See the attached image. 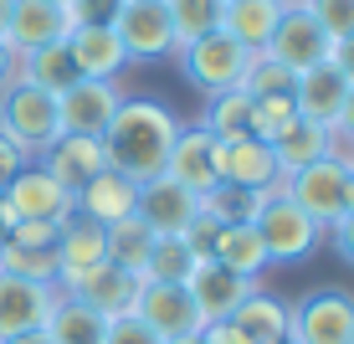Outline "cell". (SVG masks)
<instances>
[{"instance_id": "25", "label": "cell", "mask_w": 354, "mask_h": 344, "mask_svg": "<svg viewBox=\"0 0 354 344\" xmlns=\"http://www.w3.org/2000/svg\"><path fill=\"white\" fill-rule=\"evenodd\" d=\"M231 329H236L247 344H267V339H288V303L267 288H252L247 298L231 314Z\"/></svg>"}, {"instance_id": "7", "label": "cell", "mask_w": 354, "mask_h": 344, "mask_svg": "<svg viewBox=\"0 0 354 344\" xmlns=\"http://www.w3.org/2000/svg\"><path fill=\"white\" fill-rule=\"evenodd\" d=\"M262 57H272L277 67H288L292 78H298V72H308V67H319V62L334 57V36L303 10V0H288L283 16H277L272 42L262 46Z\"/></svg>"}, {"instance_id": "32", "label": "cell", "mask_w": 354, "mask_h": 344, "mask_svg": "<svg viewBox=\"0 0 354 344\" xmlns=\"http://www.w3.org/2000/svg\"><path fill=\"white\" fill-rule=\"evenodd\" d=\"M149 247H154V231L144 226L139 216L118 221V226H108V262L124 267V273H133L144 282V262H149Z\"/></svg>"}, {"instance_id": "2", "label": "cell", "mask_w": 354, "mask_h": 344, "mask_svg": "<svg viewBox=\"0 0 354 344\" xmlns=\"http://www.w3.org/2000/svg\"><path fill=\"white\" fill-rule=\"evenodd\" d=\"M344 190H349V165L344 159H328V154L313 159V165H303V170H292V175L283 180V195L324 231V237L349 216Z\"/></svg>"}, {"instance_id": "4", "label": "cell", "mask_w": 354, "mask_h": 344, "mask_svg": "<svg viewBox=\"0 0 354 344\" xmlns=\"http://www.w3.org/2000/svg\"><path fill=\"white\" fill-rule=\"evenodd\" d=\"M0 134L16 139L21 150L36 159L46 144H57V134H62L57 98L41 93V88H31V82H10V88H0Z\"/></svg>"}, {"instance_id": "49", "label": "cell", "mask_w": 354, "mask_h": 344, "mask_svg": "<svg viewBox=\"0 0 354 344\" xmlns=\"http://www.w3.org/2000/svg\"><path fill=\"white\" fill-rule=\"evenodd\" d=\"M0 344H52V339H46V329H31V334H10V339H0Z\"/></svg>"}, {"instance_id": "52", "label": "cell", "mask_w": 354, "mask_h": 344, "mask_svg": "<svg viewBox=\"0 0 354 344\" xmlns=\"http://www.w3.org/2000/svg\"><path fill=\"white\" fill-rule=\"evenodd\" d=\"M169 344H195V334H190V339H169Z\"/></svg>"}, {"instance_id": "19", "label": "cell", "mask_w": 354, "mask_h": 344, "mask_svg": "<svg viewBox=\"0 0 354 344\" xmlns=\"http://www.w3.org/2000/svg\"><path fill=\"white\" fill-rule=\"evenodd\" d=\"M133 206H139V185H133L129 175H118V170H97V175L72 195V211L82 221H93V226H118V221L133 216Z\"/></svg>"}, {"instance_id": "57", "label": "cell", "mask_w": 354, "mask_h": 344, "mask_svg": "<svg viewBox=\"0 0 354 344\" xmlns=\"http://www.w3.org/2000/svg\"><path fill=\"white\" fill-rule=\"evenodd\" d=\"M349 344H354V339H349Z\"/></svg>"}, {"instance_id": "13", "label": "cell", "mask_w": 354, "mask_h": 344, "mask_svg": "<svg viewBox=\"0 0 354 344\" xmlns=\"http://www.w3.org/2000/svg\"><path fill=\"white\" fill-rule=\"evenodd\" d=\"M36 165H41L67 195H77L97 170H108V154H103V139H88V134H57V144H46V150L36 154Z\"/></svg>"}, {"instance_id": "51", "label": "cell", "mask_w": 354, "mask_h": 344, "mask_svg": "<svg viewBox=\"0 0 354 344\" xmlns=\"http://www.w3.org/2000/svg\"><path fill=\"white\" fill-rule=\"evenodd\" d=\"M344 206L354 211V170H349V190H344Z\"/></svg>"}, {"instance_id": "17", "label": "cell", "mask_w": 354, "mask_h": 344, "mask_svg": "<svg viewBox=\"0 0 354 344\" xmlns=\"http://www.w3.org/2000/svg\"><path fill=\"white\" fill-rule=\"evenodd\" d=\"M221 180L226 185H241V190H267V195H283V165H277L272 144L262 139H231L221 144Z\"/></svg>"}, {"instance_id": "45", "label": "cell", "mask_w": 354, "mask_h": 344, "mask_svg": "<svg viewBox=\"0 0 354 344\" xmlns=\"http://www.w3.org/2000/svg\"><path fill=\"white\" fill-rule=\"evenodd\" d=\"M195 344H247V339L231 329V318H221V324H201L195 329Z\"/></svg>"}, {"instance_id": "55", "label": "cell", "mask_w": 354, "mask_h": 344, "mask_svg": "<svg viewBox=\"0 0 354 344\" xmlns=\"http://www.w3.org/2000/svg\"><path fill=\"white\" fill-rule=\"evenodd\" d=\"M283 6H288V0H283Z\"/></svg>"}, {"instance_id": "8", "label": "cell", "mask_w": 354, "mask_h": 344, "mask_svg": "<svg viewBox=\"0 0 354 344\" xmlns=\"http://www.w3.org/2000/svg\"><path fill=\"white\" fill-rule=\"evenodd\" d=\"M252 226H257V237L267 247V262H277V267H292V262H303V257H313L319 242H324V231L313 226L288 195H267V206L257 211Z\"/></svg>"}, {"instance_id": "38", "label": "cell", "mask_w": 354, "mask_h": 344, "mask_svg": "<svg viewBox=\"0 0 354 344\" xmlns=\"http://www.w3.org/2000/svg\"><path fill=\"white\" fill-rule=\"evenodd\" d=\"M303 10H308L334 42L339 36H354V0H303Z\"/></svg>"}, {"instance_id": "34", "label": "cell", "mask_w": 354, "mask_h": 344, "mask_svg": "<svg viewBox=\"0 0 354 344\" xmlns=\"http://www.w3.org/2000/svg\"><path fill=\"white\" fill-rule=\"evenodd\" d=\"M169 21H175V42H201V36L221 31V6L226 0H165Z\"/></svg>"}, {"instance_id": "24", "label": "cell", "mask_w": 354, "mask_h": 344, "mask_svg": "<svg viewBox=\"0 0 354 344\" xmlns=\"http://www.w3.org/2000/svg\"><path fill=\"white\" fill-rule=\"evenodd\" d=\"M277 16H283V0H226L221 6V31L231 42H241L247 52L262 57V46L272 42Z\"/></svg>"}, {"instance_id": "35", "label": "cell", "mask_w": 354, "mask_h": 344, "mask_svg": "<svg viewBox=\"0 0 354 344\" xmlns=\"http://www.w3.org/2000/svg\"><path fill=\"white\" fill-rule=\"evenodd\" d=\"M195 273V257L185 247V237H154L149 262H144V282H185Z\"/></svg>"}, {"instance_id": "36", "label": "cell", "mask_w": 354, "mask_h": 344, "mask_svg": "<svg viewBox=\"0 0 354 344\" xmlns=\"http://www.w3.org/2000/svg\"><path fill=\"white\" fill-rule=\"evenodd\" d=\"M292 88H298V78H292L288 67H277L272 57H257L252 62V72L241 78V93L257 103V98H292Z\"/></svg>"}, {"instance_id": "48", "label": "cell", "mask_w": 354, "mask_h": 344, "mask_svg": "<svg viewBox=\"0 0 354 344\" xmlns=\"http://www.w3.org/2000/svg\"><path fill=\"white\" fill-rule=\"evenodd\" d=\"M10 82H16V52L0 42V88H10Z\"/></svg>"}, {"instance_id": "54", "label": "cell", "mask_w": 354, "mask_h": 344, "mask_svg": "<svg viewBox=\"0 0 354 344\" xmlns=\"http://www.w3.org/2000/svg\"><path fill=\"white\" fill-rule=\"evenodd\" d=\"M0 242H6V221H0Z\"/></svg>"}, {"instance_id": "14", "label": "cell", "mask_w": 354, "mask_h": 344, "mask_svg": "<svg viewBox=\"0 0 354 344\" xmlns=\"http://www.w3.org/2000/svg\"><path fill=\"white\" fill-rule=\"evenodd\" d=\"M52 282H31V278H6L0 273V339L10 334H31V329H46V318L57 309Z\"/></svg>"}, {"instance_id": "27", "label": "cell", "mask_w": 354, "mask_h": 344, "mask_svg": "<svg viewBox=\"0 0 354 344\" xmlns=\"http://www.w3.org/2000/svg\"><path fill=\"white\" fill-rule=\"evenodd\" d=\"M103 329H108L103 314H93L72 293H57V309L46 318V339L52 344H103Z\"/></svg>"}, {"instance_id": "3", "label": "cell", "mask_w": 354, "mask_h": 344, "mask_svg": "<svg viewBox=\"0 0 354 344\" xmlns=\"http://www.w3.org/2000/svg\"><path fill=\"white\" fill-rule=\"evenodd\" d=\"M288 339L292 344H349L354 339V293L349 288H308L288 309Z\"/></svg>"}, {"instance_id": "15", "label": "cell", "mask_w": 354, "mask_h": 344, "mask_svg": "<svg viewBox=\"0 0 354 344\" xmlns=\"http://www.w3.org/2000/svg\"><path fill=\"white\" fill-rule=\"evenodd\" d=\"M133 216H139L154 237H180V231L201 216V195L185 190V185H175L169 175H160V180H149V185H139Z\"/></svg>"}, {"instance_id": "26", "label": "cell", "mask_w": 354, "mask_h": 344, "mask_svg": "<svg viewBox=\"0 0 354 344\" xmlns=\"http://www.w3.org/2000/svg\"><path fill=\"white\" fill-rule=\"evenodd\" d=\"M16 82H31V88L62 98L72 82H77V67H72V52H67V36L52 46H36V52L16 57Z\"/></svg>"}, {"instance_id": "44", "label": "cell", "mask_w": 354, "mask_h": 344, "mask_svg": "<svg viewBox=\"0 0 354 344\" xmlns=\"http://www.w3.org/2000/svg\"><path fill=\"white\" fill-rule=\"evenodd\" d=\"M328 242H334V257H339V262L354 267V211H349L344 221H339L334 231H328Z\"/></svg>"}, {"instance_id": "10", "label": "cell", "mask_w": 354, "mask_h": 344, "mask_svg": "<svg viewBox=\"0 0 354 344\" xmlns=\"http://www.w3.org/2000/svg\"><path fill=\"white\" fill-rule=\"evenodd\" d=\"M133 314L149 324V334L169 344V339H190L201 329V314H195V298L185 293V282H144Z\"/></svg>"}, {"instance_id": "29", "label": "cell", "mask_w": 354, "mask_h": 344, "mask_svg": "<svg viewBox=\"0 0 354 344\" xmlns=\"http://www.w3.org/2000/svg\"><path fill=\"white\" fill-rule=\"evenodd\" d=\"M328 134H334V129L308 124V118H292V129L283 134V139H272V154H277V165H283V175L313 165V159H324L328 154Z\"/></svg>"}, {"instance_id": "46", "label": "cell", "mask_w": 354, "mask_h": 344, "mask_svg": "<svg viewBox=\"0 0 354 344\" xmlns=\"http://www.w3.org/2000/svg\"><path fill=\"white\" fill-rule=\"evenodd\" d=\"M328 62L344 72V78H349V88H354V36H339V42H334V57H328Z\"/></svg>"}, {"instance_id": "56", "label": "cell", "mask_w": 354, "mask_h": 344, "mask_svg": "<svg viewBox=\"0 0 354 344\" xmlns=\"http://www.w3.org/2000/svg\"><path fill=\"white\" fill-rule=\"evenodd\" d=\"M349 170H354V165H349Z\"/></svg>"}, {"instance_id": "11", "label": "cell", "mask_w": 354, "mask_h": 344, "mask_svg": "<svg viewBox=\"0 0 354 344\" xmlns=\"http://www.w3.org/2000/svg\"><path fill=\"white\" fill-rule=\"evenodd\" d=\"M118 103H124L118 82L77 78L62 98H57V114H62V134H88V139H103V129L113 124Z\"/></svg>"}, {"instance_id": "1", "label": "cell", "mask_w": 354, "mask_h": 344, "mask_svg": "<svg viewBox=\"0 0 354 344\" xmlns=\"http://www.w3.org/2000/svg\"><path fill=\"white\" fill-rule=\"evenodd\" d=\"M175 134H180V118L165 103H154V98H124L113 124L103 129L108 170L129 175L133 185L160 180L165 165H169V150H175Z\"/></svg>"}, {"instance_id": "28", "label": "cell", "mask_w": 354, "mask_h": 344, "mask_svg": "<svg viewBox=\"0 0 354 344\" xmlns=\"http://www.w3.org/2000/svg\"><path fill=\"white\" fill-rule=\"evenodd\" d=\"M211 262H221V267H231L236 278H252V282H262V273L272 267V262H267L262 237H257V226H221Z\"/></svg>"}, {"instance_id": "23", "label": "cell", "mask_w": 354, "mask_h": 344, "mask_svg": "<svg viewBox=\"0 0 354 344\" xmlns=\"http://www.w3.org/2000/svg\"><path fill=\"white\" fill-rule=\"evenodd\" d=\"M139 288H144V282L133 273L103 262L97 273H88L77 288H67V293H72V298H82L93 314H103V318H124V314H133V303H139Z\"/></svg>"}, {"instance_id": "18", "label": "cell", "mask_w": 354, "mask_h": 344, "mask_svg": "<svg viewBox=\"0 0 354 344\" xmlns=\"http://www.w3.org/2000/svg\"><path fill=\"white\" fill-rule=\"evenodd\" d=\"M252 288H257L252 278H236L221 262H195V273L185 278V293L195 298L201 324H221V318H231V314H236V303L247 298Z\"/></svg>"}, {"instance_id": "39", "label": "cell", "mask_w": 354, "mask_h": 344, "mask_svg": "<svg viewBox=\"0 0 354 344\" xmlns=\"http://www.w3.org/2000/svg\"><path fill=\"white\" fill-rule=\"evenodd\" d=\"M180 237H185V247H190L195 262H211V257H216V237H221V221H211V216L201 211L185 231H180Z\"/></svg>"}, {"instance_id": "12", "label": "cell", "mask_w": 354, "mask_h": 344, "mask_svg": "<svg viewBox=\"0 0 354 344\" xmlns=\"http://www.w3.org/2000/svg\"><path fill=\"white\" fill-rule=\"evenodd\" d=\"M165 175L175 180V185L195 190V195L216 190V185H221V144H216L201 124H195V129H180V134H175V150H169Z\"/></svg>"}, {"instance_id": "22", "label": "cell", "mask_w": 354, "mask_h": 344, "mask_svg": "<svg viewBox=\"0 0 354 344\" xmlns=\"http://www.w3.org/2000/svg\"><path fill=\"white\" fill-rule=\"evenodd\" d=\"M67 52H72L77 78H103V82H113L118 72L129 67V52H124V42H118L113 26H72V31H67Z\"/></svg>"}, {"instance_id": "21", "label": "cell", "mask_w": 354, "mask_h": 344, "mask_svg": "<svg viewBox=\"0 0 354 344\" xmlns=\"http://www.w3.org/2000/svg\"><path fill=\"white\" fill-rule=\"evenodd\" d=\"M67 31H72V21L62 6H52V0H16L10 6V26H6V46L16 57H26L36 46L62 42Z\"/></svg>"}, {"instance_id": "30", "label": "cell", "mask_w": 354, "mask_h": 344, "mask_svg": "<svg viewBox=\"0 0 354 344\" xmlns=\"http://www.w3.org/2000/svg\"><path fill=\"white\" fill-rule=\"evenodd\" d=\"M262 206H267V190H241V185H226V180L201 195V211L221 226H252Z\"/></svg>"}, {"instance_id": "20", "label": "cell", "mask_w": 354, "mask_h": 344, "mask_svg": "<svg viewBox=\"0 0 354 344\" xmlns=\"http://www.w3.org/2000/svg\"><path fill=\"white\" fill-rule=\"evenodd\" d=\"M344 98H349V78L334 62H319L308 72H298V88H292V103H298V118L324 129H339V114H344Z\"/></svg>"}, {"instance_id": "41", "label": "cell", "mask_w": 354, "mask_h": 344, "mask_svg": "<svg viewBox=\"0 0 354 344\" xmlns=\"http://www.w3.org/2000/svg\"><path fill=\"white\" fill-rule=\"evenodd\" d=\"M103 344H160V339L149 334V324H144L139 314H124V318H108Z\"/></svg>"}, {"instance_id": "47", "label": "cell", "mask_w": 354, "mask_h": 344, "mask_svg": "<svg viewBox=\"0 0 354 344\" xmlns=\"http://www.w3.org/2000/svg\"><path fill=\"white\" fill-rule=\"evenodd\" d=\"M334 134L354 144V88H349V98H344V114H339V129H334Z\"/></svg>"}, {"instance_id": "5", "label": "cell", "mask_w": 354, "mask_h": 344, "mask_svg": "<svg viewBox=\"0 0 354 344\" xmlns=\"http://www.w3.org/2000/svg\"><path fill=\"white\" fill-rule=\"evenodd\" d=\"M175 57H180V67H185L190 88H201L211 98L241 88V78H247L252 62H257V52H247L241 42H231L226 31H211V36H201V42H185Z\"/></svg>"}, {"instance_id": "31", "label": "cell", "mask_w": 354, "mask_h": 344, "mask_svg": "<svg viewBox=\"0 0 354 344\" xmlns=\"http://www.w3.org/2000/svg\"><path fill=\"white\" fill-rule=\"evenodd\" d=\"M205 134H211L216 144H231V139H247L252 134V98L241 93V88H231V93H216L211 98V108H205Z\"/></svg>"}, {"instance_id": "42", "label": "cell", "mask_w": 354, "mask_h": 344, "mask_svg": "<svg viewBox=\"0 0 354 344\" xmlns=\"http://www.w3.org/2000/svg\"><path fill=\"white\" fill-rule=\"evenodd\" d=\"M57 231H62V226H52V221H16V226L6 231V242H21V247H52Z\"/></svg>"}, {"instance_id": "50", "label": "cell", "mask_w": 354, "mask_h": 344, "mask_svg": "<svg viewBox=\"0 0 354 344\" xmlns=\"http://www.w3.org/2000/svg\"><path fill=\"white\" fill-rule=\"evenodd\" d=\"M10 6L16 0H0V42H6V26H10Z\"/></svg>"}, {"instance_id": "9", "label": "cell", "mask_w": 354, "mask_h": 344, "mask_svg": "<svg viewBox=\"0 0 354 344\" xmlns=\"http://www.w3.org/2000/svg\"><path fill=\"white\" fill-rule=\"evenodd\" d=\"M113 31L124 42L129 62H160V57H175V21H169L165 0H124L113 16Z\"/></svg>"}, {"instance_id": "33", "label": "cell", "mask_w": 354, "mask_h": 344, "mask_svg": "<svg viewBox=\"0 0 354 344\" xmlns=\"http://www.w3.org/2000/svg\"><path fill=\"white\" fill-rule=\"evenodd\" d=\"M0 273L6 278H31L57 288V242L52 247H21V242H0Z\"/></svg>"}, {"instance_id": "6", "label": "cell", "mask_w": 354, "mask_h": 344, "mask_svg": "<svg viewBox=\"0 0 354 344\" xmlns=\"http://www.w3.org/2000/svg\"><path fill=\"white\" fill-rule=\"evenodd\" d=\"M72 216H77L72 211V195L57 185L36 159L6 185V195H0V221H6V231L16 226V221H52V226H67Z\"/></svg>"}, {"instance_id": "43", "label": "cell", "mask_w": 354, "mask_h": 344, "mask_svg": "<svg viewBox=\"0 0 354 344\" xmlns=\"http://www.w3.org/2000/svg\"><path fill=\"white\" fill-rule=\"evenodd\" d=\"M26 165H31V154L21 150L16 139H6V134H0V195H6V185H10V180H16Z\"/></svg>"}, {"instance_id": "53", "label": "cell", "mask_w": 354, "mask_h": 344, "mask_svg": "<svg viewBox=\"0 0 354 344\" xmlns=\"http://www.w3.org/2000/svg\"><path fill=\"white\" fill-rule=\"evenodd\" d=\"M267 344H292V339H267Z\"/></svg>"}, {"instance_id": "40", "label": "cell", "mask_w": 354, "mask_h": 344, "mask_svg": "<svg viewBox=\"0 0 354 344\" xmlns=\"http://www.w3.org/2000/svg\"><path fill=\"white\" fill-rule=\"evenodd\" d=\"M124 0H67V21L72 26H113Z\"/></svg>"}, {"instance_id": "16", "label": "cell", "mask_w": 354, "mask_h": 344, "mask_svg": "<svg viewBox=\"0 0 354 344\" xmlns=\"http://www.w3.org/2000/svg\"><path fill=\"white\" fill-rule=\"evenodd\" d=\"M108 262V231L93 226V221L72 216L62 231H57V288H77L88 273H97V267Z\"/></svg>"}, {"instance_id": "37", "label": "cell", "mask_w": 354, "mask_h": 344, "mask_svg": "<svg viewBox=\"0 0 354 344\" xmlns=\"http://www.w3.org/2000/svg\"><path fill=\"white\" fill-rule=\"evenodd\" d=\"M292 118H298V103H292V98H257V103H252V139H262V144L283 139L292 129Z\"/></svg>"}]
</instances>
